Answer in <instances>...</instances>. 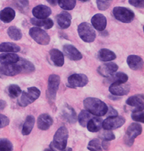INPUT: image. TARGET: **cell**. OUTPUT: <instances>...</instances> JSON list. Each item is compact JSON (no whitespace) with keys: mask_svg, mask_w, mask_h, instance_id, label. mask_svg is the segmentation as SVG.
Wrapping results in <instances>:
<instances>
[{"mask_svg":"<svg viewBox=\"0 0 144 151\" xmlns=\"http://www.w3.org/2000/svg\"><path fill=\"white\" fill-rule=\"evenodd\" d=\"M103 132L101 134V138L103 140L105 141H111L115 139V137L114 134L113 133V132H112L111 130H107Z\"/></svg>","mask_w":144,"mask_h":151,"instance_id":"cell-41","label":"cell"},{"mask_svg":"<svg viewBox=\"0 0 144 151\" xmlns=\"http://www.w3.org/2000/svg\"><path fill=\"white\" fill-rule=\"evenodd\" d=\"M127 64L131 70H141L143 66V61L141 57L136 55H130L127 58Z\"/></svg>","mask_w":144,"mask_h":151,"instance_id":"cell-20","label":"cell"},{"mask_svg":"<svg viewBox=\"0 0 144 151\" xmlns=\"http://www.w3.org/2000/svg\"><path fill=\"white\" fill-rule=\"evenodd\" d=\"M103 120L99 117L91 118L88 122L86 128L90 132L95 133L101 130L102 128Z\"/></svg>","mask_w":144,"mask_h":151,"instance_id":"cell-23","label":"cell"},{"mask_svg":"<svg viewBox=\"0 0 144 151\" xmlns=\"http://www.w3.org/2000/svg\"><path fill=\"white\" fill-rule=\"evenodd\" d=\"M14 147L11 142L6 138H0V151L13 150Z\"/></svg>","mask_w":144,"mask_h":151,"instance_id":"cell-37","label":"cell"},{"mask_svg":"<svg viewBox=\"0 0 144 151\" xmlns=\"http://www.w3.org/2000/svg\"><path fill=\"white\" fill-rule=\"evenodd\" d=\"M10 120L5 115L0 114V128H3L9 124Z\"/></svg>","mask_w":144,"mask_h":151,"instance_id":"cell-42","label":"cell"},{"mask_svg":"<svg viewBox=\"0 0 144 151\" xmlns=\"http://www.w3.org/2000/svg\"><path fill=\"white\" fill-rule=\"evenodd\" d=\"M98 58L100 61L108 62L113 61L116 58V55L114 52L107 49H102L100 50L98 54Z\"/></svg>","mask_w":144,"mask_h":151,"instance_id":"cell-27","label":"cell"},{"mask_svg":"<svg viewBox=\"0 0 144 151\" xmlns=\"http://www.w3.org/2000/svg\"><path fill=\"white\" fill-rule=\"evenodd\" d=\"M85 109L97 117L104 116L108 110V106L106 103L100 99L96 98H87L83 101Z\"/></svg>","mask_w":144,"mask_h":151,"instance_id":"cell-1","label":"cell"},{"mask_svg":"<svg viewBox=\"0 0 144 151\" xmlns=\"http://www.w3.org/2000/svg\"><path fill=\"white\" fill-rule=\"evenodd\" d=\"M35 124V118L33 116H28L22 126V133L23 135L29 134L33 130Z\"/></svg>","mask_w":144,"mask_h":151,"instance_id":"cell-28","label":"cell"},{"mask_svg":"<svg viewBox=\"0 0 144 151\" xmlns=\"http://www.w3.org/2000/svg\"><path fill=\"white\" fill-rule=\"evenodd\" d=\"M20 59L17 54L11 52H5L0 55V63L1 65L14 64L17 63Z\"/></svg>","mask_w":144,"mask_h":151,"instance_id":"cell-22","label":"cell"},{"mask_svg":"<svg viewBox=\"0 0 144 151\" xmlns=\"http://www.w3.org/2000/svg\"><path fill=\"white\" fill-rule=\"evenodd\" d=\"M113 13L115 19L123 23H130L133 21L135 17L133 12L125 7H115L114 8Z\"/></svg>","mask_w":144,"mask_h":151,"instance_id":"cell-6","label":"cell"},{"mask_svg":"<svg viewBox=\"0 0 144 151\" xmlns=\"http://www.w3.org/2000/svg\"><path fill=\"white\" fill-rule=\"evenodd\" d=\"M51 60L53 64L58 67H61L64 64V56L62 52L57 49H53L50 51Z\"/></svg>","mask_w":144,"mask_h":151,"instance_id":"cell-21","label":"cell"},{"mask_svg":"<svg viewBox=\"0 0 144 151\" xmlns=\"http://www.w3.org/2000/svg\"><path fill=\"white\" fill-rule=\"evenodd\" d=\"M142 132V127L138 123H132L128 128L125 137L124 138L125 144L128 146H131L133 144L135 139Z\"/></svg>","mask_w":144,"mask_h":151,"instance_id":"cell-8","label":"cell"},{"mask_svg":"<svg viewBox=\"0 0 144 151\" xmlns=\"http://www.w3.org/2000/svg\"><path fill=\"white\" fill-rule=\"evenodd\" d=\"M113 0H97V5L100 10H106L110 6Z\"/></svg>","mask_w":144,"mask_h":151,"instance_id":"cell-39","label":"cell"},{"mask_svg":"<svg viewBox=\"0 0 144 151\" xmlns=\"http://www.w3.org/2000/svg\"><path fill=\"white\" fill-rule=\"evenodd\" d=\"M131 5L137 8H143L144 0H129Z\"/></svg>","mask_w":144,"mask_h":151,"instance_id":"cell-43","label":"cell"},{"mask_svg":"<svg viewBox=\"0 0 144 151\" xmlns=\"http://www.w3.org/2000/svg\"><path fill=\"white\" fill-rule=\"evenodd\" d=\"M69 132L65 126H61L56 132L53 140L50 144V150H54L56 149L58 150H65L67 147Z\"/></svg>","mask_w":144,"mask_h":151,"instance_id":"cell-2","label":"cell"},{"mask_svg":"<svg viewBox=\"0 0 144 151\" xmlns=\"http://www.w3.org/2000/svg\"><path fill=\"white\" fill-rule=\"evenodd\" d=\"M7 33L9 37L15 41L19 40L22 37V33L21 29L15 26H10L7 30Z\"/></svg>","mask_w":144,"mask_h":151,"instance_id":"cell-31","label":"cell"},{"mask_svg":"<svg viewBox=\"0 0 144 151\" xmlns=\"http://www.w3.org/2000/svg\"><path fill=\"white\" fill-rule=\"evenodd\" d=\"M91 22L92 26L99 31H103L107 26V19L101 14H95L91 18Z\"/></svg>","mask_w":144,"mask_h":151,"instance_id":"cell-14","label":"cell"},{"mask_svg":"<svg viewBox=\"0 0 144 151\" xmlns=\"http://www.w3.org/2000/svg\"><path fill=\"white\" fill-rule=\"evenodd\" d=\"M79 1H83V2H86V1H89V0H79Z\"/></svg>","mask_w":144,"mask_h":151,"instance_id":"cell-48","label":"cell"},{"mask_svg":"<svg viewBox=\"0 0 144 151\" xmlns=\"http://www.w3.org/2000/svg\"><path fill=\"white\" fill-rule=\"evenodd\" d=\"M29 34L30 37L39 45H48L50 42V37L45 31L38 27H33L30 29Z\"/></svg>","mask_w":144,"mask_h":151,"instance_id":"cell-7","label":"cell"},{"mask_svg":"<svg viewBox=\"0 0 144 151\" xmlns=\"http://www.w3.org/2000/svg\"><path fill=\"white\" fill-rule=\"evenodd\" d=\"M61 84V77L58 75L52 74L48 78L46 96L50 101H54Z\"/></svg>","mask_w":144,"mask_h":151,"instance_id":"cell-5","label":"cell"},{"mask_svg":"<svg viewBox=\"0 0 144 151\" xmlns=\"http://www.w3.org/2000/svg\"><path fill=\"white\" fill-rule=\"evenodd\" d=\"M126 104L138 109H143V95L137 94L130 97L126 100Z\"/></svg>","mask_w":144,"mask_h":151,"instance_id":"cell-24","label":"cell"},{"mask_svg":"<svg viewBox=\"0 0 144 151\" xmlns=\"http://www.w3.org/2000/svg\"><path fill=\"white\" fill-rule=\"evenodd\" d=\"M62 114L64 119L70 124H74L77 121L76 113L73 107L69 105L66 104L62 107Z\"/></svg>","mask_w":144,"mask_h":151,"instance_id":"cell-18","label":"cell"},{"mask_svg":"<svg viewBox=\"0 0 144 151\" xmlns=\"http://www.w3.org/2000/svg\"><path fill=\"white\" fill-rule=\"evenodd\" d=\"M108 81L114 82H118L121 83H126L127 82L128 80V76L123 72H118L115 74L112 75L111 76L108 77Z\"/></svg>","mask_w":144,"mask_h":151,"instance_id":"cell-32","label":"cell"},{"mask_svg":"<svg viewBox=\"0 0 144 151\" xmlns=\"http://www.w3.org/2000/svg\"><path fill=\"white\" fill-rule=\"evenodd\" d=\"M59 6L65 10H71L74 9L76 5V0H61Z\"/></svg>","mask_w":144,"mask_h":151,"instance_id":"cell-34","label":"cell"},{"mask_svg":"<svg viewBox=\"0 0 144 151\" xmlns=\"http://www.w3.org/2000/svg\"><path fill=\"white\" fill-rule=\"evenodd\" d=\"M109 143L108 142V141H105L103 140L102 142V147L104 150H107V149L109 148Z\"/></svg>","mask_w":144,"mask_h":151,"instance_id":"cell-45","label":"cell"},{"mask_svg":"<svg viewBox=\"0 0 144 151\" xmlns=\"http://www.w3.org/2000/svg\"><path fill=\"white\" fill-rule=\"evenodd\" d=\"M17 63L20 67L21 72L31 73L35 70V67L33 63L25 59L20 58Z\"/></svg>","mask_w":144,"mask_h":151,"instance_id":"cell-29","label":"cell"},{"mask_svg":"<svg viewBox=\"0 0 144 151\" xmlns=\"http://www.w3.org/2000/svg\"><path fill=\"white\" fill-rule=\"evenodd\" d=\"M6 106V102L3 100H0V110H3Z\"/></svg>","mask_w":144,"mask_h":151,"instance_id":"cell-47","label":"cell"},{"mask_svg":"<svg viewBox=\"0 0 144 151\" xmlns=\"http://www.w3.org/2000/svg\"><path fill=\"white\" fill-rule=\"evenodd\" d=\"M91 119V114L89 112H88L86 110H83L79 113L78 116V121L79 122V124L82 127L86 126L88 122Z\"/></svg>","mask_w":144,"mask_h":151,"instance_id":"cell-33","label":"cell"},{"mask_svg":"<svg viewBox=\"0 0 144 151\" xmlns=\"http://www.w3.org/2000/svg\"><path fill=\"white\" fill-rule=\"evenodd\" d=\"M78 32L82 40L86 43L93 42L96 38V33L93 27L88 22L80 24L78 27Z\"/></svg>","mask_w":144,"mask_h":151,"instance_id":"cell-4","label":"cell"},{"mask_svg":"<svg viewBox=\"0 0 144 151\" xmlns=\"http://www.w3.org/2000/svg\"><path fill=\"white\" fill-rule=\"evenodd\" d=\"M32 12H33L35 18L38 19H44L48 18L51 14V10L48 6L39 5L34 7Z\"/></svg>","mask_w":144,"mask_h":151,"instance_id":"cell-16","label":"cell"},{"mask_svg":"<svg viewBox=\"0 0 144 151\" xmlns=\"http://www.w3.org/2000/svg\"><path fill=\"white\" fill-rule=\"evenodd\" d=\"M88 83V78L84 74H73L68 78L67 86L71 88L83 87Z\"/></svg>","mask_w":144,"mask_h":151,"instance_id":"cell-11","label":"cell"},{"mask_svg":"<svg viewBox=\"0 0 144 151\" xmlns=\"http://www.w3.org/2000/svg\"><path fill=\"white\" fill-rule=\"evenodd\" d=\"M15 17V10L10 7H6L0 12V20L5 23L12 21Z\"/></svg>","mask_w":144,"mask_h":151,"instance_id":"cell-26","label":"cell"},{"mask_svg":"<svg viewBox=\"0 0 144 151\" xmlns=\"http://www.w3.org/2000/svg\"><path fill=\"white\" fill-rule=\"evenodd\" d=\"M56 20L58 26L62 29H67L71 26L72 17L67 12L63 11L56 17Z\"/></svg>","mask_w":144,"mask_h":151,"instance_id":"cell-17","label":"cell"},{"mask_svg":"<svg viewBox=\"0 0 144 151\" xmlns=\"http://www.w3.org/2000/svg\"><path fill=\"white\" fill-rule=\"evenodd\" d=\"M118 68V65L115 64V63L110 62L100 66L98 68L97 71L101 76L108 78L116 72Z\"/></svg>","mask_w":144,"mask_h":151,"instance_id":"cell-12","label":"cell"},{"mask_svg":"<svg viewBox=\"0 0 144 151\" xmlns=\"http://www.w3.org/2000/svg\"><path fill=\"white\" fill-rule=\"evenodd\" d=\"M130 85L127 83H121L118 82H113L109 87L110 93L115 96H125L130 93Z\"/></svg>","mask_w":144,"mask_h":151,"instance_id":"cell-10","label":"cell"},{"mask_svg":"<svg viewBox=\"0 0 144 151\" xmlns=\"http://www.w3.org/2000/svg\"><path fill=\"white\" fill-rule=\"evenodd\" d=\"M8 93L10 97L15 98L19 97L22 94V90L18 85L11 84L8 87Z\"/></svg>","mask_w":144,"mask_h":151,"instance_id":"cell-35","label":"cell"},{"mask_svg":"<svg viewBox=\"0 0 144 151\" xmlns=\"http://www.w3.org/2000/svg\"><path fill=\"white\" fill-rule=\"evenodd\" d=\"M108 117H113V116H118V111L116 110H115L113 107L109 106L108 107V110L106 114Z\"/></svg>","mask_w":144,"mask_h":151,"instance_id":"cell-44","label":"cell"},{"mask_svg":"<svg viewBox=\"0 0 144 151\" xmlns=\"http://www.w3.org/2000/svg\"><path fill=\"white\" fill-rule=\"evenodd\" d=\"M125 119L121 116L108 117L102 122V127L105 130L116 129L124 125L125 123Z\"/></svg>","mask_w":144,"mask_h":151,"instance_id":"cell-9","label":"cell"},{"mask_svg":"<svg viewBox=\"0 0 144 151\" xmlns=\"http://www.w3.org/2000/svg\"><path fill=\"white\" fill-rule=\"evenodd\" d=\"M53 121L52 117L47 114H43L40 115L38 118V127L41 130H48L53 124Z\"/></svg>","mask_w":144,"mask_h":151,"instance_id":"cell-19","label":"cell"},{"mask_svg":"<svg viewBox=\"0 0 144 151\" xmlns=\"http://www.w3.org/2000/svg\"><path fill=\"white\" fill-rule=\"evenodd\" d=\"M21 72L17 63L14 64L1 65L0 66V78L3 75L5 76H15Z\"/></svg>","mask_w":144,"mask_h":151,"instance_id":"cell-13","label":"cell"},{"mask_svg":"<svg viewBox=\"0 0 144 151\" xmlns=\"http://www.w3.org/2000/svg\"><path fill=\"white\" fill-rule=\"evenodd\" d=\"M15 5L21 11H26L29 7L28 0H13Z\"/></svg>","mask_w":144,"mask_h":151,"instance_id":"cell-40","label":"cell"},{"mask_svg":"<svg viewBox=\"0 0 144 151\" xmlns=\"http://www.w3.org/2000/svg\"><path fill=\"white\" fill-rule=\"evenodd\" d=\"M88 149L89 150L91 151H98V150H102V142L99 139L95 138L91 140L90 142L88 145L87 147Z\"/></svg>","mask_w":144,"mask_h":151,"instance_id":"cell-36","label":"cell"},{"mask_svg":"<svg viewBox=\"0 0 144 151\" xmlns=\"http://www.w3.org/2000/svg\"><path fill=\"white\" fill-rule=\"evenodd\" d=\"M144 114L143 109H137L134 110L131 114V118L133 121L136 122H139L144 123Z\"/></svg>","mask_w":144,"mask_h":151,"instance_id":"cell-38","label":"cell"},{"mask_svg":"<svg viewBox=\"0 0 144 151\" xmlns=\"http://www.w3.org/2000/svg\"><path fill=\"white\" fill-rule=\"evenodd\" d=\"M63 50L66 56L73 61H79L83 58L81 52L72 45H65L63 47Z\"/></svg>","mask_w":144,"mask_h":151,"instance_id":"cell-15","label":"cell"},{"mask_svg":"<svg viewBox=\"0 0 144 151\" xmlns=\"http://www.w3.org/2000/svg\"><path fill=\"white\" fill-rule=\"evenodd\" d=\"M31 22L33 25L38 27H43L46 29H50L53 26V21L50 19H38L36 18H33L31 19Z\"/></svg>","mask_w":144,"mask_h":151,"instance_id":"cell-25","label":"cell"},{"mask_svg":"<svg viewBox=\"0 0 144 151\" xmlns=\"http://www.w3.org/2000/svg\"><path fill=\"white\" fill-rule=\"evenodd\" d=\"M20 50H21L20 47L14 43L4 42L0 44V52H1L16 53Z\"/></svg>","mask_w":144,"mask_h":151,"instance_id":"cell-30","label":"cell"},{"mask_svg":"<svg viewBox=\"0 0 144 151\" xmlns=\"http://www.w3.org/2000/svg\"><path fill=\"white\" fill-rule=\"evenodd\" d=\"M46 1L49 4H50L51 5L54 6H56L57 5H58L61 0H46Z\"/></svg>","mask_w":144,"mask_h":151,"instance_id":"cell-46","label":"cell"},{"mask_svg":"<svg viewBox=\"0 0 144 151\" xmlns=\"http://www.w3.org/2000/svg\"><path fill=\"white\" fill-rule=\"evenodd\" d=\"M41 91L37 87H31L27 91H23L21 96L18 100V104L22 107H26L33 103L39 97Z\"/></svg>","mask_w":144,"mask_h":151,"instance_id":"cell-3","label":"cell"}]
</instances>
